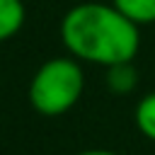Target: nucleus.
<instances>
[{"label": "nucleus", "mask_w": 155, "mask_h": 155, "mask_svg": "<svg viewBox=\"0 0 155 155\" xmlns=\"http://www.w3.org/2000/svg\"><path fill=\"white\" fill-rule=\"evenodd\" d=\"M61 41L73 58L94 65H116L136 58L140 31L111 2L73 5L61 19Z\"/></svg>", "instance_id": "1"}, {"label": "nucleus", "mask_w": 155, "mask_h": 155, "mask_svg": "<svg viewBox=\"0 0 155 155\" xmlns=\"http://www.w3.org/2000/svg\"><path fill=\"white\" fill-rule=\"evenodd\" d=\"M85 90V73L78 58L56 56L36 68L29 80V104L41 116H61L70 111Z\"/></svg>", "instance_id": "2"}, {"label": "nucleus", "mask_w": 155, "mask_h": 155, "mask_svg": "<svg viewBox=\"0 0 155 155\" xmlns=\"http://www.w3.org/2000/svg\"><path fill=\"white\" fill-rule=\"evenodd\" d=\"M24 17L27 10L22 0H0V44L19 34V29L24 27Z\"/></svg>", "instance_id": "3"}, {"label": "nucleus", "mask_w": 155, "mask_h": 155, "mask_svg": "<svg viewBox=\"0 0 155 155\" xmlns=\"http://www.w3.org/2000/svg\"><path fill=\"white\" fill-rule=\"evenodd\" d=\"M138 82V73L133 68V61L128 63H116L107 68V87L116 94H128Z\"/></svg>", "instance_id": "4"}, {"label": "nucleus", "mask_w": 155, "mask_h": 155, "mask_svg": "<svg viewBox=\"0 0 155 155\" xmlns=\"http://www.w3.org/2000/svg\"><path fill=\"white\" fill-rule=\"evenodd\" d=\"M111 5L138 27L155 22V0H111Z\"/></svg>", "instance_id": "5"}, {"label": "nucleus", "mask_w": 155, "mask_h": 155, "mask_svg": "<svg viewBox=\"0 0 155 155\" xmlns=\"http://www.w3.org/2000/svg\"><path fill=\"white\" fill-rule=\"evenodd\" d=\"M133 121H136V128L148 140H155V92H148L138 99L136 111H133Z\"/></svg>", "instance_id": "6"}, {"label": "nucleus", "mask_w": 155, "mask_h": 155, "mask_svg": "<svg viewBox=\"0 0 155 155\" xmlns=\"http://www.w3.org/2000/svg\"><path fill=\"white\" fill-rule=\"evenodd\" d=\"M73 155H119L114 150H104V148H92V150H80V153H73Z\"/></svg>", "instance_id": "7"}]
</instances>
